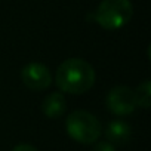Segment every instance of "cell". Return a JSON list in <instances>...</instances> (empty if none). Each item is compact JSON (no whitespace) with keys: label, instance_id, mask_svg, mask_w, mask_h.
Returning <instances> with one entry per match:
<instances>
[{"label":"cell","instance_id":"4","mask_svg":"<svg viewBox=\"0 0 151 151\" xmlns=\"http://www.w3.org/2000/svg\"><path fill=\"white\" fill-rule=\"evenodd\" d=\"M105 104L113 114L127 116L136 108L135 92L127 86H116L108 92Z\"/></svg>","mask_w":151,"mask_h":151},{"label":"cell","instance_id":"10","mask_svg":"<svg viewBox=\"0 0 151 151\" xmlns=\"http://www.w3.org/2000/svg\"><path fill=\"white\" fill-rule=\"evenodd\" d=\"M12 151H37L33 145H30V144H19V145H17Z\"/></svg>","mask_w":151,"mask_h":151},{"label":"cell","instance_id":"9","mask_svg":"<svg viewBox=\"0 0 151 151\" xmlns=\"http://www.w3.org/2000/svg\"><path fill=\"white\" fill-rule=\"evenodd\" d=\"M92 151H117V150H116V147H114L113 144H110V142H98V144L92 148Z\"/></svg>","mask_w":151,"mask_h":151},{"label":"cell","instance_id":"5","mask_svg":"<svg viewBox=\"0 0 151 151\" xmlns=\"http://www.w3.org/2000/svg\"><path fill=\"white\" fill-rule=\"evenodd\" d=\"M22 83L31 91H45L52 83V76L46 65L40 62L27 64L21 71Z\"/></svg>","mask_w":151,"mask_h":151},{"label":"cell","instance_id":"1","mask_svg":"<svg viewBox=\"0 0 151 151\" xmlns=\"http://www.w3.org/2000/svg\"><path fill=\"white\" fill-rule=\"evenodd\" d=\"M55 82L56 86L65 93L82 95L93 86L95 70L82 58H70L58 67Z\"/></svg>","mask_w":151,"mask_h":151},{"label":"cell","instance_id":"8","mask_svg":"<svg viewBox=\"0 0 151 151\" xmlns=\"http://www.w3.org/2000/svg\"><path fill=\"white\" fill-rule=\"evenodd\" d=\"M133 92H135L136 105H139L142 108H148L151 105V83H150V80H145L144 83H141Z\"/></svg>","mask_w":151,"mask_h":151},{"label":"cell","instance_id":"3","mask_svg":"<svg viewBox=\"0 0 151 151\" xmlns=\"http://www.w3.org/2000/svg\"><path fill=\"white\" fill-rule=\"evenodd\" d=\"M67 133L80 144H93L101 136L102 127L99 120L83 110L73 111L65 122Z\"/></svg>","mask_w":151,"mask_h":151},{"label":"cell","instance_id":"6","mask_svg":"<svg viewBox=\"0 0 151 151\" xmlns=\"http://www.w3.org/2000/svg\"><path fill=\"white\" fill-rule=\"evenodd\" d=\"M130 133H132L130 126L123 120H114L105 129V136H107L108 142L113 144V145L126 144L130 138Z\"/></svg>","mask_w":151,"mask_h":151},{"label":"cell","instance_id":"7","mask_svg":"<svg viewBox=\"0 0 151 151\" xmlns=\"http://www.w3.org/2000/svg\"><path fill=\"white\" fill-rule=\"evenodd\" d=\"M67 101L61 92H53L47 95L43 101V113L49 119H58L65 113Z\"/></svg>","mask_w":151,"mask_h":151},{"label":"cell","instance_id":"2","mask_svg":"<svg viewBox=\"0 0 151 151\" xmlns=\"http://www.w3.org/2000/svg\"><path fill=\"white\" fill-rule=\"evenodd\" d=\"M132 15L133 6L129 0H102L93 19L105 30H119L130 21Z\"/></svg>","mask_w":151,"mask_h":151}]
</instances>
